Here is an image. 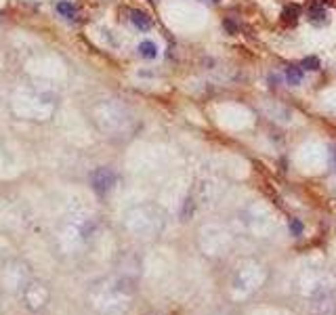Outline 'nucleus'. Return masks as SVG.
I'll list each match as a JSON object with an SVG mask.
<instances>
[{
  "mask_svg": "<svg viewBox=\"0 0 336 315\" xmlns=\"http://www.w3.org/2000/svg\"><path fill=\"white\" fill-rule=\"evenodd\" d=\"M21 298H23L27 309L36 313L46 307L48 298H51V290H48V286L44 282H40V279H30V282L23 286V290H21Z\"/></svg>",
  "mask_w": 336,
  "mask_h": 315,
  "instance_id": "obj_1",
  "label": "nucleus"
},
{
  "mask_svg": "<svg viewBox=\"0 0 336 315\" xmlns=\"http://www.w3.org/2000/svg\"><path fill=\"white\" fill-rule=\"evenodd\" d=\"M116 181H118L116 172L111 170V168H107V166L97 168V170H95L93 174H90V185H93V189H95V191L99 193V195L109 193L111 189H114Z\"/></svg>",
  "mask_w": 336,
  "mask_h": 315,
  "instance_id": "obj_2",
  "label": "nucleus"
},
{
  "mask_svg": "<svg viewBox=\"0 0 336 315\" xmlns=\"http://www.w3.org/2000/svg\"><path fill=\"white\" fill-rule=\"evenodd\" d=\"M130 23L137 27V30H141V32H147V30H151V17L147 15L145 11H139V9H135V11H130Z\"/></svg>",
  "mask_w": 336,
  "mask_h": 315,
  "instance_id": "obj_3",
  "label": "nucleus"
},
{
  "mask_svg": "<svg viewBox=\"0 0 336 315\" xmlns=\"http://www.w3.org/2000/svg\"><path fill=\"white\" fill-rule=\"evenodd\" d=\"M307 19H309L313 25H324L328 21V13L321 4H315V6L309 9V13H307Z\"/></svg>",
  "mask_w": 336,
  "mask_h": 315,
  "instance_id": "obj_4",
  "label": "nucleus"
},
{
  "mask_svg": "<svg viewBox=\"0 0 336 315\" xmlns=\"http://www.w3.org/2000/svg\"><path fill=\"white\" fill-rule=\"evenodd\" d=\"M284 76H286V82H288L290 86H298V84L303 82V69H300L298 65H288Z\"/></svg>",
  "mask_w": 336,
  "mask_h": 315,
  "instance_id": "obj_5",
  "label": "nucleus"
},
{
  "mask_svg": "<svg viewBox=\"0 0 336 315\" xmlns=\"http://www.w3.org/2000/svg\"><path fill=\"white\" fill-rule=\"evenodd\" d=\"M139 55L145 59H156L158 57V46H156V42H151V40H143L141 44H139Z\"/></svg>",
  "mask_w": 336,
  "mask_h": 315,
  "instance_id": "obj_6",
  "label": "nucleus"
},
{
  "mask_svg": "<svg viewBox=\"0 0 336 315\" xmlns=\"http://www.w3.org/2000/svg\"><path fill=\"white\" fill-rule=\"evenodd\" d=\"M57 13L61 17H67V19H74L76 17V4H72L69 0H61V2H57Z\"/></svg>",
  "mask_w": 336,
  "mask_h": 315,
  "instance_id": "obj_7",
  "label": "nucleus"
},
{
  "mask_svg": "<svg viewBox=\"0 0 336 315\" xmlns=\"http://www.w3.org/2000/svg\"><path fill=\"white\" fill-rule=\"evenodd\" d=\"M296 19H298V9H296V6H286V9H284V13H282V21H284V23L286 25H294V23H296Z\"/></svg>",
  "mask_w": 336,
  "mask_h": 315,
  "instance_id": "obj_8",
  "label": "nucleus"
},
{
  "mask_svg": "<svg viewBox=\"0 0 336 315\" xmlns=\"http://www.w3.org/2000/svg\"><path fill=\"white\" fill-rule=\"evenodd\" d=\"M300 67L309 69V72H317L319 69V59L317 57H305L303 63H300Z\"/></svg>",
  "mask_w": 336,
  "mask_h": 315,
  "instance_id": "obj_9",
  "label": "nucleus"
},
{
  "mask_svg": "<svg viewBox=\"0 0 336 315\" xmlns=\"http://www.w3.org/2000/svg\"><path fill=\"white\" fill-rule=\"evenodd\" d=\"M290 227H292L294 233H300V229H303V227H300V223H298V221H290Z\"/></svg>",
  "mask_w": 336,
  "mask_h": 315,
  "instance_id": "obj_10",
  "label": "nucleus"
},
{
  "mask_svg": "<svg viewBox=\"0 0 336 315\" xmlns=\"http://www.w3.org/2000/svg\"><path fill=\"white\" fill-rule=\"evenodd\" d=\"M225 27L229 30V34H235V32H237V27H235L233 23H231V21H225Z\"/></svg>",
  "mask_w": 336,
  "mask_h": 315,
  "instance_id": "obj_11",
  "label": "nucleus"
},
{
  "mask_svg": "<svg viewBox=\"0 0 336 315\" xmlns=\"http://www.w3.org/2000/svg\"><path fill=\"white\" fill-rule=\"evenodd\" d=\"M269 82L273 84V86H277V82H279V76H269Z\"/></svg>",
  "mask_w": 336,
  "mask_h": 315,
  "instance_id": "obj_12",
  "label": "nucleus"
},
{
  "mask_svg": "<svg viewBox=\"0 0 336 315\" xmlns=\"http://www.w3.org/2000/svg\"><path fill=\"white\" fill-rule=\"evenodd\" d=\"M212 2H221V0H212Z\"/></svg>",
  "mask_w": 336,
  "mask_h": 315,
  "instance_id": "obj_13",
  "label": "nucleus"
}]
</instances>
